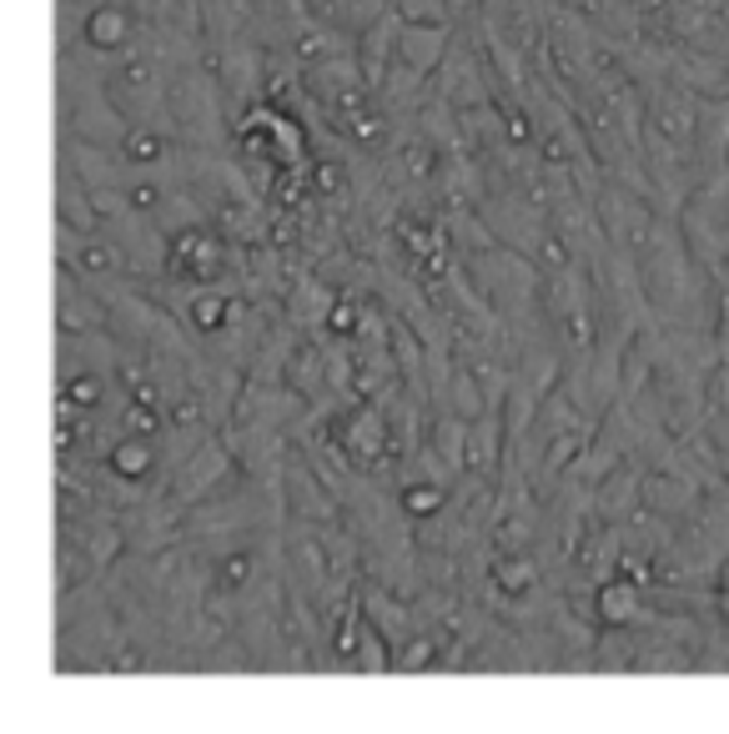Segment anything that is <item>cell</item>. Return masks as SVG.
Instances as JSON below:
<instances>
[{"label": "cell", "instance_id": "6da1fadb", "mask_svg": "<svg viewBox=\"0 0 729 734\" xmlns=\"http://www.w3.org/2000/svg\"><path fill=\"white\" fill-rule=\"evenodd\" d=\"M644 292L655 302V317L669 327H694V333H719L725 312V287L694 261L690 242L680 232V217H664L655 247L639 257Z\"/></svg>", "mask_w": 729, "mask_h": 734}, {"label": "cell", "instance_id": "7a4b0ae2", "mask_svg": "<svg viewBox=\"0 0 729 734\" xmlns=\"http://www.w3.org/2000/svg\"><path fill=\"white\" fill-rule=\"evenodd\" d=\"M232 151H236V162L247 166L252 182L262 191H273L277 176L312 162V131L297 106L267 96L232 121Z\"/></svg>", "mask_w": 729, "mask_h": 734}, {"label": "cell", "instance_id": "3957f363", "mask_svg": "<svg viewBox=\"0 0 729 734\" xmlns=\"http://www.w3.org/2000/svg\"><path fill=\"white\" fill-rule=\"evenodd\" d=\"M463 267H468V277L478 282L483 298L498 307V317L508 323L513 342H519L523 333H533V327L548 323V307H544V267H539L529 252L494 242L488 252H473V257H463Z\"/></svg>", "mask_w": 729, "mask_h": 734}, {"label": "cell", "instance_id": "277c9868", "mask_svg": "<svg viewBox=\"0 0 729 734\" xmlns=\"http://www.w3.org/2000/svg\"><path fill=\"white\" fill-rule=\"evenodd\" d=\"M593 207H599V222H604L609 242H614L618 252H629L634 261L655 247L659 226H664V212H659L655 201L644 197L639 187H629V182H618V176H604Z\"/></svg>", "mask_w": 729, "mask_h": 734}, {"label": "cell", "instance_id": "5b68a950", "mask_svg": "<svg viewBox=\"0 0 729 734\" xmlns=\"http://www.w3.org/2000/svg\"><path fill=\"white\" fill-rule=\"evenodd\" d=\"M56 257H61V267H71L76 277H86L101 298L121 282H137L121 242H116L106 226H96V232H76V226L56 222Z\"/></svg>", "mask_w": 729, "mask_h": 734}, {"label": "cell", "instance_id": "8992f818", "mask_svg": "<svg viewBox=\"0 0 729 734\" xmlns=\"http://www.w3.org/2000/svg\"><path fill=\"white\" fill-rule=\"evenodd\" d=\"M242 463H236L232 443H227V433H211L201 438L197 448L186 453L182 463L172 468V478H166V498H172V509L186 513V509H197L201 498H211L217 488L227 483V478L236 474Z\"/></svg>", "mask_w": 729, "mask_h": 734}, {"label": "cell", "instance_id": "52a82bcc", "mask_svg": "<svg viewBox=\"0 0 729 734\" xmlns=\"http://www.w3.org/2000/svg\"><path fill=\"white\" fill-rule=\"evenodd\" d=\"M141 36H147V21L137 15L131 0H96V5L86 11V25H81V36H76V40H86L96 56L112 61V56H121V50L137 46ZM61 46H66V40H61Z\"/></svg>", "mask_w": 729, "mask_h": 734}, {"label": "cell", "instance_id": "ba28073f", "mask_svg": "<svg viewBox=\"0 0 729 734\" xmlns=\"http://www.w3.org/2000/svg\"><path fill=\"white\" fill-rule=\"evenodd\" d=\"M106 327H112L106 298L71 267H56V333H106Z\"/></svg>", "mask_w": 729, "mask_h": 734}, {"label": "cell", "instance_id": "9c48e42d", "mask_svg": "<svg viewBox=\"0 0 729 734\" xmlns=\"http://www.w3.org/2000/svg\"><path fill=\"white\" fill-rule=\"evenodd\" d=\"M644 478H649V463L639 458H624L618 468H609L593 483V519L609 523V528H624L644 509Z\"/></svg>", "mask_w": 729, "mask_h": 734}, {"label": "cell", "instance_id": "30bf717a", "mask_svg": "<svg viewBox=\"0 0 729 734\" xmlns=\"http://www.w3.org/2000/svg\"><path fill=\"white\" fill-rule=\"evenodd\" d=\"M705 483H694V478L674 474V468H649V478H644V509H655L659 519L669 523H690L694 513L705 509Z\"/></svg>", "mask_w": 729, "mask_h": 734}, {"label": "cell", "instance_id": "8fae6325", "mask_svg": "<svg viewBox=\"0 0 729 734\" xmlns=\"http://www.w3.org/2000/svg\"><path fill=\"white\" fill-rule=\"evenodd\" d=\"M458 40V21H408L403 15V31H397V61L413 66V71L433 75L443 66V56Z\"/></svg>", "mask_w": 729, "mask_h": 734}, {"label": "cell", "instance_id": "7c38bea8", "mask_svg": "<svg viewBox=\"0 0 729 734\" xmlns=\"http://www.w3.org/2000/svg\"><path fill=\"white\" fill-rule=\"evenodd\" d=\"M397 31H403V11H397V5H387L378 21H368L358 36H352V46H358V61H362V75H368L372 91L383 86V75L393 71V61H397Z\"/></svg>", "mask_w": 729, "mask_h": 734}, {"label": "cell", "instance_id": "4fadbf2b", "mask_svg": "<svg viewBox=\"0 0 729 734\" xmlns=\"http://www.w3.org/2000/svg\"><path fill=\"white\" fill-rule=\"evenodd\" d=\"M337 302V287L327 282V277L317 272V267H302V272L292 277V287H287V323H297L302 333H322L327 327V312H333Z\"/></svg>", "mask_w": 729, "mask_h": 734}, {"label": "cell", "instance_id": "5bb4252c", "mask_svg": "<svg viewBox=\"0 0 729 734\" xmlns=\"http://www.w3.org/2000/svg\"><path fill=\"white\" fill-rule=\"evenodd\" d=\"M694 162H699V176H705V182L729 172V96H705V106H699Z\"/></svg>", "mask_w": 729, "mask_h": 734}, {"label": "cell", "instance_id": "9a60e30c", "mask_svg": "<svg viewBox=\"0 0 729 734\" xmlns=\"http://www.w3.org/2000/svg\"><path fill=\"white\" fill-rule=\"evenodd\" d=\"M56 222L76 226V232H96L101 226L96 191H91V182L66 156H61V172H56Z\"/></svg>", "mask_w": 729, "mask_h": 734}, {"label": "cell", "instance_id": "2e32d148", "mask_svg": "<svg viewBox=\"0 0 729 734\" xmlns=\"http://www.w3.org/2000/svg\"><path fill=\"white\" fill-rule=\"evenodd\" d=\"M508 453H513V443H508L504 412H483V418H473L468 423V474L498 478L504 474V463H508Z\"/></svg>", "mask_w": 729, "mask_h": 734}, {"label": "cell", "instance_id": "e0dca14e", "mask_svg": "<svg viewBox=\"0 0 729 734\" xmlns=\"http://www.w3.org/2000/svg\"><path fill=\"white\" fill-rule=\"evenodd\" d=\"M428 448L438 453V463H443L448 474H468V418H458V412H433V428H428V438H423Z\"/></svg>", "mask_w": 729, "mask_h": 734}, {"label": "cell", "instance_id": "ac0fdd59", "mask_svg": "<svg viewBox=\"0 0 729 734\" xmlns=\"http://www.w3.org/2000/svg\"><path fill=\"white\" fill-rule=\"evenodd\" d=\"M347 669H358V674H387L393 669V639H387L368 614H362V629H358V644H352Z\"/></svg>", "mask_w": 729, "mask_h": 734}, {"label": "cell", "instance_id": "d6986e66", "mask_svg": "<svg viewBox=\"0 0 729 734\" xmlns=\"http://www.w3.org/2000/svg\"><path fill=\"white\" fill-rule=\"evenodd\" d=\"M705 393H709V412H715V408H729V358H719L715 368H709Z\"/></svg>", "mask_w": 729, "mask_h": 734}, {"label": "cell", "instance_id": "ffe728a7", "mask_svg": "<svg viewBox=\"0 0 729 734\" xmlns=\"http://www.w3.org/2000/svg\"><path fill=\"white\" fill-rule=\"evenodd\" d=\"M725 86H729V56H725Z\"/></svg>", "mask_w": 729, "mask_h": 734}]
</instances>
